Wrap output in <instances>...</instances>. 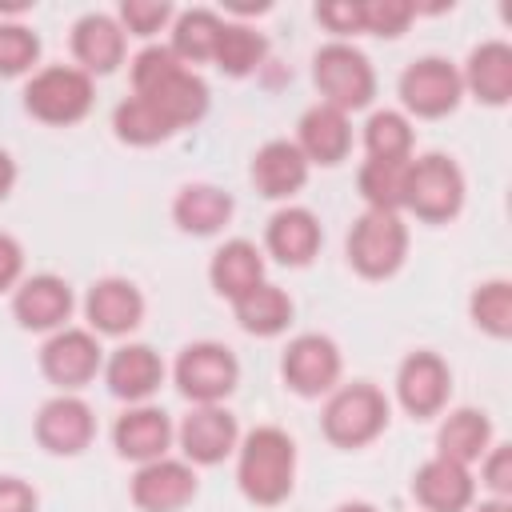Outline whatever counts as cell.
Masks as SVG:
<instances>
[{"label":"cell","mask_w":512,"mask_h":512,"mask_svg":"<svg viewBox=\"0 0 512 512\" xmlns=\"http://www.w3.org/2000/svg\"><path fill=\"white\" fill-rule=\"evenodd\" d=\"M136 96H144L172 128L196 124L208 108V88L200 76H192L172 48H144L132 64Z\"/></svg>","instance_id":"6da1fadb"},{"label":"cell","mask_w":512,"mask_h":512,"mask_svg":"<svg viewBox=\"0 0 512 512\" xmlns=\"http://www.w3.org/2000/svg\"><path fill=\"white\" fill-rule=\"evenodd\" d=\"M292 476H296V448H292L288 432H280V428H256V432L244 436L236 480H240V492L248 500H256V504H280L292 492Z\"/></svg>","instance_id":"7a4b0ae2"},{"label":"cell","mask_w":512,"mask_h":512,"mask_svg":"<svg viewBox=\"0 0 512 512\" xmlns=\"http://www.w3.org/2000/svg\"><path fill=\"white\" fill-rule=\"evenodd\" d=\"M384 424H388V400L372 384H344L340 392H332L324 408V436L340 448H360L376 440Z\"/></svg>","instance_id":"3957f363"},{"label":"cell","mask_w":512,"mask_h":512,"mask_svg":"<svg viewBox=\"0 0 512 512\" xmlns=\"http://www.w3.org/2000/svg\"><path fill=\"white\" fill-rule=\"evenodd\" d=\"M404 252H408V228L400 224L396 212H364L352 232H348V260L360 276H392L400 264H404Z\"/></svg>","instance_id":"277c9868"},{"label":"cell","mask_w":512,"mask_h":512,"mask_svg":"<svg viewBox=\"0 0 512 512\" xmlns=\"http://www.w3.org/2000/svg\"><path fill=\"white\" fill-rule=\"evenodd\" d=\"M312 76L316 88L324 92V104L348 112V108H364L376 92V76L364 52H356L352 44H324L312 60Z\"/></svg>","instance_id":"5b68a950"},{"label":"cell","mask_w":512,"mask_h":512,"mask_svg":"<svg viewBox=\"0 0 512 512\" xmlns=\"http://www.w3.org/2000/svg\"><path fill=\"white\" fill-rule=\"evenodd\" d=\"M464 204V176L460 168L432 152L420 160H408V188H404V208H412L420 220H448Z\"/></svg>","instance_id":"8992f818"},{"label":"cell","mask_w":512,"mask_h":512,"mask_svg":"<svg viewBox=\"0 0 512 512\" xmlns=\"http://www.w3.org/2000/svg\"><path fill=\"white\" fill-rule=\"evenodd\" d=\"M24 104L44 124H72L92 104V80H88L84 68H64V64L44 68L24 88Z\"/></svg>","instance_id":"52a82bcc"},{"label":"cell","mask_w":512,"mask_h":512,"mask_svg":"<svg viewBox=\"0 0 512 512\" xmlns=\"http://www.w3.org/2000/svg\"><path fill=\"white\" fill-rule=\"evenodd\" d=\"M236 376H240L236 356H232L224 344H212V340L184 348L180 360H176V384H180V392H184L188 400H196V404H216V400H224V396L236 388Z\"/></svg>","instance_id":"ba28073f"},{"label":"cell","mask_w":512,"mask_h":512,"mask_svg":"<svg viewBox=\"0 0 512 512\" xmlns=\"http://www.w3.org/2000/svg\"><path fill=\"white\" fill-rule=\"evenodd\" d=\"M460 72L448 60L424 56L416 64L404 68L400 76V96L416 116H444L460 104Z\"/></svg>","instance_id":"9c48e42d"},{"label":"cell","mask_w":512,"mask_h":512,"mask_svg":"<svg viewBox=\"0 0 512 512\" xmlns=\"http://www.w3.org/2000/svg\"><path fill=\"white\" fill-rule=\"evenodd\" d=\"M340 376V352L328 336L320 332H308V336H296L284 352V380L288 388H296L300 396H320L336 384Z\"/></svg>","instance_id":"30bf717a"},{"label":"cell","mask_w":512,"mask_h":512,"mask_svg":"<svg viewBox=\"0 0 512 512\" xmlns=\"http://www.w3.org/2000/svg\"><path fill=\"white\" fill-rule=\"evenodd\" d=\"M448 388H452V376H448V364L436 352H412L396 372V396L420 420L436 416L444 408Z\"/></svg>","instance_id":"8fae6325"},{"label":"cell","mask_w":512,"mask_h":512,"mask_svg":"<svg viewBox=\"0 0 512 512\" xmlns=\"http://www.w3.org/2000/svg\"><path fill=\"white\" fill-rule=\"evenodd\" d=\"M92 432H96L92 408H88L84 400H76V396H56V400H48V404L40 408V416H36V440H40L48 452H56V456H76V452H84L88 440H92Z\"/></svg>","instance_id":"7c38bea8"},{"label":"cell","mask_w":512,"mask_h":512,"mask_svg":"<svg viewBox=\"0 0 512 512\" xmlns=\"http://www.w3.org/2000/svg\"><path fill=\"white\" fill-rule=\"evenodd\" d=\"M196 496V476L180 460H148L132 480V500L144 512H180Z\"/></svg>","instance_id":"4fadbf2b"},{"label":"cell","mask_w":512,"mask_h":512,"mask_svg":"<svg viewBox=\"0 0 512 512\" xmlns=\"http://www.w3.org/2000/svg\"><path fill=\"white\" fill-rule=\"evenodd\" d=\"M40 364H44V376L52 384L76 388V384H88L96 376V368H100V344L84 328H64V332H56L44 344Z\"/></svg>","instance_id":"5bb4252c"},{"label":"cell","mask_w":512,"mask_h":512,"mask_svg":"<svg viewBox=\"0 0 512 512\" xmlns=\"http://www.w3.org/2000/svg\"><path fill=\"white\" fill-rule=\"evenodd\" d=\"M180 448L196 464H220L236 448V416L216 404H200L180 424Z\"/></svg>","instance_id":"9a60e30c"},{"label":"cell","mask_w":512,"mask_h":512,"mask_svg":"<svg viewBox=\"0 0 512 512\" xmlns=\"http://www.w3.org/2000/svg\"><path fill=\"white\" fill-rule=\"evenodd\" d=\"M252 180L260 188V196L268 200H284L296 188H304L308 180V160L292 140H268L256 160H252Z\"/></svg>","instance_id":"2e32d148"},{"label":"cell","mask_w":512,"mask_h":512,"mask_svg":"<svg viewBox=\"0 0 512 512\" xmlns=\"http://www.w3.org/2000/svg\"><path fill=\"white\" fill-rule=\"evenodd\" d=\"M12 312L24 328H60L72 312V288L60 276H32L16 288Z\"/></svg>","instance_id":"e0dca14e"},{"label":"cell","mask_w":512,"mask_h":512,"mask_svg":"<svg viewBox=\"0 0 512 512\" xmlns=\"http://www.w3.org/2000/svg\"><path fill=\"white\" fill-rule=\"evenodd\" d=\"M84 308H88L92 328H100V332H108V336H120V332H132V328L140 324V316H144V296H140V288L128 284V280H100V284H92Z\"/></svg>","instance_id":"ac0fdd59"},{"label":"cell","mask_w":512,"mask_h":512,"mask_svg":"<svg viewBox=\"0 0 512 512\" xmlns=\"http://www.w3.org/2000/svg\"><path fill=\"white\" fill-rule=\"evenodd\" d=\"M412 492H416V500H420L428 512H460V508H468V500H472V476H468L464 464L436 456V460H428V464L416 472Z\"/></svg>","instance_id":"d6986e66"},{"label":"cell","mask_w":512,"mask_h":512,"mask_svg":"<svg viewBox=\"0 0 512 512\" xmlns=\"http://www.w3.org/2000/svg\"><path fill=\"white\" fill-rule=\"evenodd\" d=\"M348 144H352V132H348V116L332 104H316L300 116V140L296 148L304 152V160H316V164H336L348 156Z\"/></svg>","instance_id":"ffe728a7"},{"label":"cell","mask_w":512,"mask_h":512,"mask_svg":"<svg viewBox=\"0 0 512 512\" xmlns=\"http://www.w3.org/2000/svg\"><path fill=\"white\" fill-rule=\"evenodd\" d=\"M112 440H116V452L120 456L148 464V460H160L164 456V448L172 440V424H168V416L160 408H132V412H124L116 420Z\"/></svg>","instance_id":"44dd1931"},{"label":"cell","mask_w":512,"mask_h":512,"mask_svg":"<svg viewBox=\"0 0 512 512\" xmlns=\"http://www.w3.org/2000/svg\"><path fill=\"white\" fill-rule=\"evenodd\" d=\"M320 248V224L308 208H280L268 220V252L280 264H308Z\"/></svg>","instance_id":"7402d4cb"},{"label":"cell","mask_w":512,"mask_h":512,"mask_svg":"<svg viewBox=\"0 0 512 512\" xmlns=\"http://www.w3.org/2000/svg\"><path fill=\"white\" fill-rule=\"evenodd\" d=\"M164 380V364L148 344H128L108 360V388L120 400H144Z\"/></svg>","instance_id":"603a6c76"},{"label":"cell","mask_w":512,"mask_h":512,"mask_svg":"<svg viewBox=\"0 0 512 512\" xmlns=\"http://www.w3.org/2000/svg\"><path fill=\"white\" fill-rule=\"evenodd\" d=\"M460 84H468L476 92V100H484V104H508V96H512V48L500 40L480 44L468 56V72Z\"/></svg>","instance_id":"cb8c5ba5"},{"label":"cell","mask_w":512,"mask_h":512,"mask_svg":"<svg viewBox=\"0 0 512 512\" xmlns=\"http://www.w3.org/2000/svg\"><path fill=\"white\" fill-rule=\"evenodd\" d=\"M72 52L88 72H112L120 64V56H124V32H120V24L112 16L92 12V16H84L76 24Z\"/></svg>","instance_id":"d4e9b609"},{"label":"cell","mask_w":512,"mask_h":512,"mask_svg":"<svg viewBox=\"0 0 512 512\" xmlns=\"http://www.w3.org/2000/svg\"><path fill=\"white\" fill-rule=\"evenodd\" d=\"M208 276H212V288H216L220 296L236 300V296H244L248 288H256V284L264 280V256H260V248L248 244V240H228V244L212 256Z\"/></svg>","instance_id":"484cf974"},{"label":"cell","mask_w":512,"mask_h":512,"mask_svg":"<svg viewBox=\"0 0 512 512\" xmlns=\"http://www.w3.org/2000/svg\"><path fill=\"white\" fill-rule=\"evenodd\" d=\"M172 216H176V224H180L184 232L208 236V232H216V228L228 224V216H232V196L220 192V188H212V184H188V188H180V196H176V204H172Z\"/></svg>","instance_id":"4316f807"},{"label":"cell","mask_w":512,"mask_h":512,"mask_svg":"<svg viewBox=\"0 0 512 512\" xmlns=\"http://www.w3.org/2000/svg\"><path fill=\"white\" fill-rule=\"evenodd\" d=\"M488 440H492V424H488V416L476 412V408H456V412L440 424V436H436L440 456H444V460H456V464H464V468L488 452Z\"/></svg>","instance_id":"83f0119b"},{"label":"cell","mask_w":512,"mask_h":512,"mask_svg":"<svg viewBox=\"0 0 512 512\" xmlns=\"http://www.w3.org/2000/svg\"><path fill=\"white\" fill-rule=\"evenodd\" d=\"M232 304H236L240 328L244 332H256V336H276L292 320V300L276 284H264V280L256 288H248L244 296H236Z\"/></svg>","instance_id":"f1b7e54d"},{"label":"cell","mask_w":512,"mask_h":512,"mask_svg":"<svg viewBox=\"0 0 512 512\" xmlns=\"http://www.w3.org/2000/svg\"><path fill=\"white\" fill-rule=\"evenodd\" d=\"M408 188V160H364L360 168V196L372 212H400Z\"/></svg>","instance_id":"f546056e"},{"label":"cell","mask_w":512,"mask_h":512,"mask_svg":"<svg viewBox=\"0 0 512 512\" xmlns=\"http://www.w3.org/2000/svg\"><path fill=\"white\" fill-rule=\"evenodd\" d=\"M220 20L204 8H192L176 20V32H172V52L176 60H212L216 56V40H220Z\"/></svg>","instance_id":"4dcf8cb0"},{"label":"cell","mask_w":512,"mask_h":512,"mask_svg":"<svg viewBox=\"0 0 512 512\" xmlns=\"http://www.w3.org/2000/svg\"><path fill=\"white\" fill-rule=\"evenodd\" d=\"M112 128H116V136L128 140V144H156V140H164V136L176 132L144 96H128V100L116 108Z\"/></svg>","instance_id":"1f68e13d"},{"label":"cell","mask_w":512,"mask_h":512,"mask_svg":"<svg viewBox=\"0 0 512 512\" xmlns=\"http://www.w3.org/2000/svg\"><path fill=\"white\" fill-rule=\"evenodd\" d=\"M212 60H216L228 76H248V72L264 60V36L252 32V28H244V24H224Z\"/></svg>","instance_id":"d6a6232c"},{"label":"cell","mask_w":512,"mask_h":512,"mask_svg":"<svg viewBox=\"0 0 512 512\" xmlns=\"http://www.w3.org/2000/svg\"><path fill=\"white\" fill-rule=\"evenodd\" d=\"M368 160H408L412 152V128L400 112H376L364 128Z\"/></svg>","instance_id":"836d02e7"},{"label":"cell","mask_w":512,"mask_h":512,"mask_svg":"<svg viewBox=\"0 0 512 512\" xmlns=\"http://www.w3.org/2000/svg\"><path fill=\"white\" fill-rule=\"evenodd\" d=\"M472 320L492 336H512V284L488 280L472 292Z\"/></svg>","instance_id":"e575fe53"},{"label":"cell","mask_w":512,"mask_h":512,"mask_svg":"<svg viewBox=\"0 0 512 512\" xmlns=\"http://www.w3.org/2000/svg\"><path fill=\"white\" fill-rule=\"evenodd\" d=\"M36 56H40L36 32H28L24 24H0V72L4 76H20Z\"/></svg>","instance_id":"d590c367"},{"label":"cell","mask_w":512,"mask_h":512,"mask_svg":"<svg viewBox=\"0 0 512 512\" xmlns=\"http://www.w3.org/2000/svg\"><path fill=\"white\" fill-rule=\"evenodd\" d=\"M412 16L416 8L408 0H364L360 4V24L364 32H376V36H400Z\"/></svg>","instance_id":"8d00e7d4"},{"label":"cell","mask_w":512,"mask_h":512,"mask_svg":"<svg viewBox=\"0 0 512 512\" xmlns=\"http://www.w3.org/2000/svg\"><path fill=\"white\" fill-rule=\"evenodd\" d=\"M168 16H172V8L164 0H124L120 4V20L136 36H152Z\"/></svg>","instance_id":"74e56055"},{"label":"cell","mask_w":512,"mask_h":512,"mask_svg":"<svg viewBox=\"0 0 512 512\" xmlns=\"http://www.w3.org/2000/svg\"><path fill=\"white\" fill-rule=\"evenodd\" d=\"M484 484L496 492V496H508L512 492V448L508 444H496L484 460Z\"/></svg>","instance_id":"f35d334b"},{"label":"cell","mask_w":512,"mask_h":512,"mask_svg":"<svg viewBox=\"0 0 512 512\" xmlns=\"http://www.w3.org/2000/svg\"><path fill=\"white\" fill-rule=\"evenodd\" d=\"M316 16L332 28V32H360L364 24H360V4H352V0H336V4H320L316 8Z\"/></svg>","instance_id":"ab89813d"},{"label":"cell","mask_w":512,"mask_h":512,"mask_svg":"<svg viewBox=\"0 0 512 512\" xmlns=\"http://www.w3.org/2000/svg\"><path fill=\"white\" fill-rule=\"evenodd\" d=\"M0 512H36V492L16 476H0Z\"/></svg>","instance_id":"60d3db41"},{"label":"cell","mask_w":512,"mask_h":512,"mask_svg":"<svg viewBox=\"0 0 512 512\" xmlns=\"http://www.w3.org/2000/svg\"><path fill=\"white\" fill-rule=\"evenodd\" d=\"M20 268H24V252H20V244H16L12 236L0 232V292L12 288V284L20 280Z\"/></svg>","instance_id":"b9f144b4"},{"label":"cell","mask_w":512,"mask_h":512,"mask_svg":"<svg viewBox=\"0 0 512 512\" xmlns=\"http://www.w3.org/2000/svg\"><path fill=\"white\" fill-rule=\"evenodd\" d=\"M12 180H16V164H12V156H8V152H0V200L8 196Z\"/></svg>","instance_id":"7bdbcfd3"},{"label":"cell","mask_w":512,"mask_h":512,"mask_svg":"<svg viewBox=\"0 0 512 512\" xmlns=\"http://www.w3.org/2000/svg\"><path fill=\"white\" fill-rule=\"evenodd\" d=\"M476 512H512V504H508L504 496H496V500H488V504H480Z\"/></svg>","instance_id":"ee69618b"},{"label":"cell","mask_w":512,"mask_h":512,"mask_svg":"<svg viewBox=\"0 0 512 512\" xmlns=\"http://www.w3.org/2000/svg\"><path fill=\"white\" fill-rule=\"evenodd\" d=\"M336 512H376V508H372V504H360V500H356V504H340Z\"/></svg>","instance_id":"f6af8a7d"}]
</instances>
